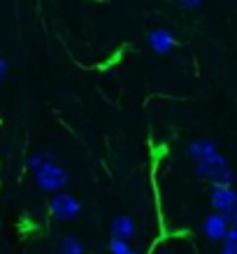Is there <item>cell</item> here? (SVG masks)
I'll return each mask as SVG.
<instances>
[{
	"mask_svg": "<svg viewBox=\"0 0 237 254\" xmlns=\"http://www.w3.org/2000/svg\"><path fill=\"white\" fill-rule=\"evenodd\" d=\"M146 42H149L153 54H158V56L170 54V52L177 47V38L168 31V28H156V31H151L149 38H146Z\"/></svg>",
	"mask_w": 237,
	"mask_h": 254,
	"instance_id": "cell-5",
	"label": "cell"
},
{
	"mask_svg": "<svg viewBox=\"0 0 237 254\" xmlns=\"http://www.w3.org/2000/svg\"><path fill=\"white\" fill-rule=\"evenodd\" d=\"M195 173H198L200 177L209 180L212 185H233V182H235V173L230 170L226 156L219 154V152L195 161Z\"/></svg>",
	"mask_w": 237,
	"mask_h": 254,
	"instance_id": "cell-2",
	"label": "cell"
},
{
	"mask_svg": "<svg viewBox=\"0 0 237 254\" xmlns=\"http://www.w3.org/2000/svg\"><path fill=\"white\" fill-rule=\"evenodd\" d=\"M33 177H35V185L47 193L61 191L70 182L68 170L56 163V152H45V161L33 170Z\"/></svg>",
	"mask_w": 237,
	"mask_h": 254,
	"instance_id": "cell-1",
	"label": "cell"
},
{
	"mask_svg": "<svg viewBox=\"0 0 237 254\" xmlns=\"http://www.w3.org/2000/svg\"><path fill=\"white\" fill-rule=\"evenodd\" d=\"M223 245L237 247V222L228 226V231H226V236H223Z\"/></svg>",
	"mask_w": 237,
	"mask_h": 254,
	"instance_id": "cell-11",
	"label": "cell"
},
{
	"mask_svg": "<svg viewBox=\"0 0 237 254\" xmlns=\"http://www.w3.org/2000/svg\"><path fill=\"white\" fill-rule=\"evenodd\" d=\"M228 226H230L228 219H226L221 212H212V215H207V219L202 222V233H205L209 240H223Z\"/></svg>",
	"mask_w": 237,
	"mask_h": 254,
	"instance_id": "cell-6",
	"label": "cell"
},
{
	"mask_svg": "<svg viewBox=\"0 0 237 254\" xmlns=\"http://www.w3.org/2000/svg\"><path fill=\"white\" fill-rule=\"evenodd\" d=\"M219 254H237V247H233V245H223L221 247V252Z\"/></svg>",
	"mask_w": 237,
	"mask_h": 254,
	"instance_id": "cell-15",
	"label": "cell"
},
{
	"mask_svg": "<svg viewBox=\"0 0 237 254\" xmlns=\"http://www.w3.org/2000/svg\"><path fill=\"white\" fill-rule=\"evenodd\" d=\"M128 254H142V252H138V250H130V252Z\"/></svg>",
	"mask_w": 237,
	"mask_h": 254,
	"instance_id": "cell-16",
	"label": "cell"
},
{
	"mask_svg": "<svg viewBox=\"0 0 237 254\" xmlns=\"http://www.w3.org/2000/svg\"><path fill=\"white\" fill-rule=\"evenodd\" d=\"M133 247H130V240H123V238H112L109 240V252L112 254H128Z\"/></svg>",
	"mask_w": 237,
	"mask_h": 254,
	"instance_id": "cell-10",
	"label": "cell"
},
{
	"mask_svg": "<svg viewBox=\"0 0 237 254\" xmlns=\"http://www.w3.org/2000/svg\"><path fill=\"white\" fill-rule=\"evenodd\" d=\"M202 2L205 0H179V5L184 9H198V7H202Z\"/></svg>",
	"mask_w": 237,
	"mask_h": 254,
	"instance_id": "cell-13",
	"label": "cell"
},
{
	"mask_svg": "<svg viewBox=\"0 0 237 254\" xmlns=\"http://www.w3.org/2000/svg\"><path fill=\"white\" fill-rule=\"evenodd\" d=\"M165 254H175V252H165Z\"/></svg>",
	"mask_w": 237,
	"mask_h": 254,
	"instance_id": "cell-17",
	"label": "cell"
},
{
	"mask_svg": "<svg viewBox=\"0 0 237 254\" xmlns=\"http://www.w3.org/2000/svg\"><path fill=\"white\" fill-rule=\"evenodd\" d=\"M109 229H112V236H116V238H123V240H130L133 236H135V222H133V217L128 215H119L112 219V224H109Z\"/></svg>",
	"mask_w": 237,
	"mask_h": 254,
	"instance_id": "cell-7",
	"label": "cell"
},
{
	"mask_svg": "<svg viewBox=\"0 0 237 254\" xmlns=\"http://www.w3.org/2000/svg\"><path fill=\"white\" fill-rule=\"evenodd\" d=\"M223 217L228 219V224H235V222H237V203H235V205H233V208H230Z\"/></svg>",
	"mask_w": 237,
	"mask_h": 254,
	"instance_id": "cell-14",
	"label": "cell"
},
{
	"mask_svg": "<svg viewBox=\"0 0 237 254\" xmlns=\"http://www.w3.org/2000/svg\"><path fill=\"white\" fill-rule=\"evenodd\" d=\"M209 200H212V208H214L216 212L226 215L237 203V191L233 189V185H212V189H209Z\"/></svg>",
	"mask_w": 237,
	"mask_h": 254,
	"instance_id": "cell-4",
	"label": "cell"
},
{
	"mask_svg": "<svg viewBox=\"0 0 237 254\" xmlns=\"http://www.w3.org/2000/svg\"><path fill=\"white\" fill-rule=\"evenodd\" d=\"M7 75H9V61L0 54V82H5V79H7Z\"/></svg>",
	"mask_w": 237,
	"mask_h": 254,
	"instance_id": "cell-12",
	"label": "cell"
},
{
	"mask_svg": "<svg viewBox=\"0 0 237 254\" xmlns=\"http://www.w3.org/2000/svg\"><path fill=\"white\" fill-rule=\"evenodd\" d=\"M58 250H61V254H86L84 243L77 238V236H65V238L61 240Z\"/></svg>",
	"mask_w": 237,
	"mask_h": 254,
	"instance_id": "cell-9",
	"label": "cell"
},
{
	"mask_svg": "<svg viewBox=\"0 0 237 254\" xmlns=\"http://www.w3.org/2000/svg\"><path fill=\"white\" fill-rule=\"evenodd\" d=\"M214 152H216V145L212 140H193L191 145H189V156H191L193 161H200V159L214 154Z\"/></svg>",
	"mask_w": 237,
	"mask_h": 254,
	"instance_id": "cell-8",
	"label": "cell"
},
{
	"mask_svg": "<svg viewBox=\"0 0 237 254\" xmlns=\"http://www.w3.org/2000/svg\"><path fill=\"white\" fill-rule=\"evenodd\" d=\"M49 212H51L56 219H61V222H70V219H77V217H79L82 203H79V198H75L72 193L61 189V191L51 193V198H49Z\"/></svg>",
	"mask_w": 237,
	"mask_h": 254,
	"instance_id": "cell-3",
	"label": "cell"
}]
</instances>
